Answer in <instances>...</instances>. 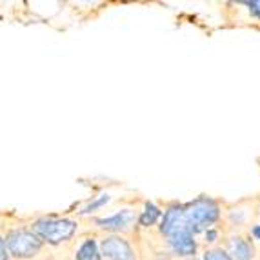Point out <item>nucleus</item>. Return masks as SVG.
I'll return each instance as SVG.
<instances>
[{
	"label": "nucleus",
	"instance_id": "9b49d317",
	"mask_svg": "<svg viewBox=\"0 0 260 260\" xmlns=\"http://www.w3.org/2000/svg\"><path fill=\"white\" fill-rule=\"evenodd\" d=\"M204 260H233V258L225 251H222V249H213V251L206 253Z\"/></svg>",
	"mask_w": 260,
	"mask_h": 260
},
{
	"label": "nucleus",
	"instance_id": "f257e3e1",
	"mask_svg": "<svg viewBox=\"0 0 260 260\" xmlns=\"http://www.w3.org/2000/svg\"><path fill=\"white\" fill-rule=\"evenodd\" d=\"M217 218H218V206L209 199L195 200L189 206H186L182 211L184 225L193 235L202 230V228H206L208 224H213Z\"/></svg>",
	"mask_w": 260,
	"mask_h": 260
},
{
	"label": "nucleus",
	"instance_id": "7ed1b4c3",
	"mask_svg": "<svg viewBox=\"0 0 260 260\" xmlns=\"http://www.w3.org/2000/svg\"><path fill=\"white\" fill-rule=\"evenodd\" d=\"M75 230L77 225L71 220H40L35 225V235L51 244H60L71 239Z\"/></svg>",
	"mask_w": 260,
	"mask_h": 260
},
{
	"label": "nucleus",
	"instance_id": "6e6552de",
	"mask_svg": "<svg viewBox=\"0 0 260 260\" xmlns=\"http://www.w3.org/2000/svg\"><path fill=\"white\" fill-rule=\"evenodd\" d=\"M231 249L237 260H251L253 258V247L246 242L244 239H233L231 242Z\"/></svg>",
	"mask_w": 260,
	"mask_h": 260
},
{
	"label": "nucleus",
	"instance_id": "0eeeda50",
	"mask_svg": "<svg viewBox=\"0 0 260 260\" xmlns=\"http://www.w3.org/2000/svg\"><path fill=\"white\" fill-rule=\"evenodd\" d=\"M129 220H131L129 211H122L117 213V215H113V217L100 218V220H96V224L100 228H104V230H122V228H126Z\"/></svg>",
	"mask_w": 260,
	"mask_h": 260
},
{
	"label": "nucleus",
	"instance_id": "f8f14e48",
	"mask_svg": "<svg viewBox=\"0 0 260 260\" xmlns=\"http://www.w3.org/2000/svg\"><path fill=\"white\" fill-rule=\"evenodd\" d=\"M108 200H109V197H108V195H100V199H96L95 202H93V204H89V206H87V208L84 209V213H89V211H93V209L100 208V206H102V204H106V202H108Z\"/></svg>",
	"mask_w": 260,
	"mask_h": 260
},
{
	"label": "nucleus",
	"instance_id": "423d86ee",
	"mask_svg": "<svg viewBox=\"0 0 260 260\" xmlns=\"http://www.w3.org/2000/svg\"><path fill=\"white\" fill-rule=\"evenodd\" d=\"M182 211H184L182 206H171V208L166 211L164 220H162V225H160V231L166 237H171V235L180 230V228H186L182 220Z\"/></svg>",
	"mask_w": 260,
	"mask_h": 260
},
{
	"label": "nucleus",
	"instance_id": "4468645a",
	"mask_svg": "<svg viewBox=\"0 0 260 260\" xmlns=\"http://www.w3.org/2000/svg\"><path fill=\"white\" fill-rule=\"evenodd\" d=\"M0 260H8V249H6V242L0 239Z\"/></svg>",
	"mask_w": 260,
	"mask_h": 260
},
{
	"label": "nucleus",
	"instance_id": "ddd939ff",
	"mask_svg": "<svg viewBox=\"0 0 260 260\" xmlns=\"http://www.w3.org/2000/svg\"><path fill=\"white\" fill-rule=\"evenodd\" d=\"M249 6V11L255 15L256 18H260V0H255V2H247Z\"/></svg>",
	"mask_w": 260,
	"mask_h": 260
},
{
	"label": "nucleus",
	"instance_id": "2eb2a0df",
	"mask_svg": "<svg viewBox=\"0 0 260 260\" xmlns=\"http://www.w3.org/2000/svg\"><path fill=\"white\" fill-rule=\"evenodd\" d=\"M253 235H255L256 239H260V225H255V228H253Z\"/></svg>",
	"mask_w": 260,
	"mask_h": 260
},
{
	"label": "nucleus",
	"instance_id": "9d476101",
	"mask_svg": "<svg viewBox=\"0 0 260 260\" xmlns=\"http://www.w3.org/2000/svg\"><path fill=\"white\" fill-rule=\"evenodd\" d=\"M158 217H160V209L156 208L155 204H146V209L142 211L139 220L142 225H153L158 220Z\"/></svg>",
	"mask_w": 260,
	"mask_h": 260
},
{
	"label": "nucleus",
	"instance_id": "dca6fc26",
	"mask_svg": "<svg viewBox=\"0 0 260 260\" xmlns=\"http://www.w3.org/2000/svg\"><path fill=\"white\" fill-rule=\"evenodd\" d=\"M208 239H215V231H209V233H208Z\"/></svg>",
	"mask_w": 260,
	"mask_h": 260
},
{
	"label": "nucleus",
	"instance_id": "20e7f679",
	"mask_svg": "<svg viewBox=\"0 0 260 260\" xmlns=\"http://www.w3.org/2000/svg\"><path fill=\"white\" fill-rule=\"evenodd\" d=\"M102 253L109 260H135L133 249L126 240L118 237H109L102 242Z\"/></svg>",
	"mask_w": 260,
	"mask_h": 260
},
{
	"label": "nucleus",
	"instance_id": "39448f33",
	"mask_svg": "<svg viewBox=\"0 0 260 260\" xmlns=\"http://www.w3.org/2000/svg\"><path fill=\"white\" fill-rule=\"evenodd\" d=\"M169 244H171V247H173L178 255H182V256L195 255L197 244H195V239H193V233H191L187 228H180L178 231H175V233L169 237Z\"/></svg>",
	"mask_w": 260,
	"mask_h": 260
},
{
	"label": "nucleus",
	"instance_id": "1a4fd4ad",
	"mask_svg": "<svg viewBox=\"0 0 260 260\" xmlns=\"http://www.w3.org/2000/svg\"><path fill=\"white\" fill-rule=\"evenodd\" d=\"M77 260H100V251L95 240H86L77 253Z\"/></svg>",
	"mask_w": 260,
	"mask_h": 260
},
{
	"label": "nucleus",
	"instance_id": "f03ea898",
	"mask_svg": "<svg viewBox=\"0 0 260 260\" xmlns=\"http://www.w3.org/2000/svg\"><path fill=\"white\" fill-rule=\"evenodd\" d=\"M40 247L42 240L29 231H13L6 239V249H9V253L17 258H29L40 251Z\"/></svg>",
	"mask_w": 260,
	"mask_h": 260
}]
</instances>
